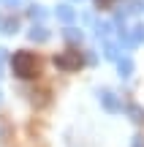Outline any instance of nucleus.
Instances as JSON below:
<instances>
[{"instance_id":"1","label":"nucleus","mask_w":144,"mask_h":147,"mask_svg":"<svg viewBox=\"0 0 144 147\" xmlns=\"http://www.w3.org/2000/svg\"><path fill=\"white\" fill-rule=\"evenodd\" d=\"M11 68H14L16 76L22 79H30L38 74V60L33 52H25V49H19V52H14V57H11Z\"/></svg>"},{"instance_id":"2","label":"nucleus","mask_w":144,"mask_h":147,"mask_svg":"<svg viewBox=\"0 0 144 147\" xmlns=\"http://www.w3.org/2000/svg\"><path fill=\"white\" fill-rule=\"evenodd\" d=\"M54 65H57L60 71H76L82 65V55L76 52V49H68V52H63V55L54 57Z\"/></svg>"},{"instance_id":"3","label":"nucleus","mask_w":144,"mask_h":147,"mask_svg":"<svg viewBox=\"0 0 144 147\" xmlns=\"http://www.w3.org/2000/svg\"><path fill=\"white\" fill-rule=\"evenodd\" d=\"M54 14H57V19H60V22H65V25H68V22H74V19H76V11L71 8L68 3H63V5H57V11H54Z\"/></svg>"},{"instance_id":"4","label":"nucleus","mask_w":144,"mask_h":147,"mask_svg":"<svg viewBox=\"0 0 144 147\" xmlns=\"http://www.w3.org/2000/svg\"><path fill=\"white\" fill-rule=\"evenodd\" d=\"M101 104L106 106L109 112H120V109H123V104L114 98V93H101Z\"/></svg>"},{"instance_id":"5","label":"nucleus","mask_w":144,"mask_h":147,"mask_svg":"<svg viewBox=\"0 0 144 147\" xmlns=\"http://www.w3.org/2000/svg\"><path fill=\"white\" fill-rule=\"evenodd\" d=\"M125 112L131 115V120H133V123H144V109H141V106L131 104V106H125Z\"/></svg>"},{"instance_id":"6","label":"nucleus","mask_w":144,"mask_h":147,"mask_svg":"<svg viewBox=\"0 0 144 147\" xmlns=\"http://www.w3.org/2000/svg\"><path fill=\"white\" fill-rule=\"evenodd\" d=\"M117 68H120V76H131V74H133V63H131L128 57H120L117 60Z\"/></svg>"},{"instance_id":"7","label":"nucleus","mask_w":144,"mask_h":147,"mask_svg":"<svg viewBox=\"0 0 144 147\" xmlns=\"http://www.w3.org/2000/svg\"><path fill=\"white\" fill-rule=\"evenodd\" d=\"M46 38H49L46 27H33V30H30V41H46Z\"/></svg>"},{"instance_id":"8","label":"nucleus","mask_w":144,"mask_h":147,"mask_svg":"<svg viewBox=\"0 0 144 147\" xmlns=\"http://www.w3.org/2000/svg\"><path fill=\"white\" fill-rule=\"evenodd\" d=\"M131 41H133V44H144V25H136V27H133Z\"/></svg>"},{"instance_id":"9","label":"nucleus","mask_w":144,"mask_h":147,"mask_svg":"<svg viewBox=\"0 0 144 147\" xmlns=\"http://www.w3.org/2000/svg\"><path fill=\"white\" fill-rule=\"evenodd\" d=\"M27 14H30V19H44V16H46V11H44L41 5H30V8H27Z\"/></svg>"},{"instance_id":"10","label":"nucleus","mask_w":144,"mask_h":147,"mask_svg":"<svg viewBox=\"0 0 144 147\" xmlns=\"http://www.w3.org/2000/svg\"><path fill=\"white\" fill-rule=\"evenodd\" d=\"M103 52H106L109 60H120V49L114 47V44H106V49H103Z\"/></svg>"},{"instance_id":"11","label":"nucleus","mask_w":144,"mask_h":147,"mask_svg":"<svg viewBox=\"0 0 144 147\" xmlns=\"http://www.w3.org/2000/svg\"><path fill=\"white\" fill-rule=\"evenodd\" d=\"M63 36L68 38V41H82V30H74V27H68V30H65Z\"/></svg>"},{"instance_id":"12","label":"nucleus","mask_w":144,"mask_h":147,"mask_svg":"<svg viewBox=\"0 0 144 147\" xmlns=\"http://www.w3.org/2000/svg\"><path fill=\"white\" fill-rule=\"evenodd\" d=\"M5 33H16V27H19V22H16V19H8V22H5Z\"/></svg>"},{"instance_id":"13","label":"nucleus","mask_w":144,"mask_h":147,"mask_svg":"<svg viewBox=\"0 0 144 147\" xmlns=\"http://www.w3.org/2000/svg\"><path fill=\"white\" fill-rule=\"evenodd\" d=\"M109 33H112V25H109V22H106V25H101V27H98V36H109Z\"/></svg>"},{"instance_id":"14","label":"nucleus","mask_w":144,"mask_h":147,"mask_svg":"<svg viewBox=\"0 0 144 147\" xmlns=\"http://www.w3.org/2000/svg\"><path fill=\"white\" fill-rule=\"evenodd\" d=\"M95 3H98V8H109V5H112L114 0H95Z\"/></svg>"},{"instance_id":"15","label":"nucleus","mask_w":144,"mask_h":147,"mask_svg":"<svg viewBox=\"0 0 144 147\" xmlns=\"http://www.w3.org/2000/svg\"><path fill=\"white\" fill-rule=\"evenodd\" d=\"M133 147H144V136H136V142H133Z\"/></svg>"},{"instance_id":"16","label":"nucleus","mask_w":144,"mask_h":147,"mask_svg":"<svg viewBox=\"0 0 144 147\" xmlns=\"http://www.w3.org/2000/svg\"><path fill=\"white\" fill-rule=\"evenodd\" d=\"M5 3H8V5H19V0H5Z\"/></svg>"},{"instance_id":"17","label":"nucleus","mask_w":144,"mask_h":147,"mask_svg":"<svg viewBox=\"0 0 144 147\" xmlns=\"http://www.w3.org/2000/svg\"><path fill=\"white\" fill-rule=\"evenodd\" d=\"M3 60H5V49H0V63H3Z\"/></svg>"}]
</instances>
